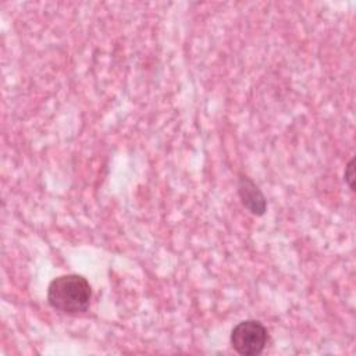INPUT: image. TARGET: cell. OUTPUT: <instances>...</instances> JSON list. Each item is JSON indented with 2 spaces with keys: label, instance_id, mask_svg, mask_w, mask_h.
<instances>
[{
  "label": "cell",
  "instance_id": "obj_3",
  "mask_svg": "<svg viewBox=\"0 0 356 356\" xmlns=\"http://www.w3.org/2000/svg\"><path fill=\"white\" fill-rule=\"evenodd\" d=\"M238 195L242 204L254 216H263L267 209V200L259 186L248 177H239Z\"/></svg>",
  "mask_w": 356,
  "mask_h": 356
},
{
  "label": "cell",
  "instance_id": "obj_2",
  "mask_svg": "<svg viewBox=\"0 0 356 356\" xmlns=\"http://www.w3.org/2000/svg\"><path fill=\"white\" fill-rule=\"evenodd\" d=\"M268 334L266 327L256 320L238 323L231 331V346L242 356L260 355L267 345Z\"/></svg>",
  "mask_w": 356,
  "mask_h": 356
},
{
  "label": "cell",
  "instance_id": "obj_1",
  "mask_svg": "<svg viewBox=\"0 0 356 356\" xmlns=\"http://www.w3.org/2000/svg\"><path fill=\"white\" fill-rule=\"evenodd\" d=\"M92 299V288L85 277L64 274L56 277L47 286L49 305L67 314L83 313Z\"/></svg>",
  "mask_w": 356,
  "mask_h": 356
},
{
  "label": "cell",
  "instance_id": "obj_4",
  "mask_svg": "<svg viewBox=\"0 0 356 356\" xmlns=\"http://www.w3.org/2000/svg\"><path fill=\"white\" fill-rule=\"evenodd\" d=\"M353 181H355V160H350L345 168V182L348 184V186L353 191L355 185H353Z\"/></svg>",
  "mask_w": 356,
  "mask_h": 356
}]
</instances>
